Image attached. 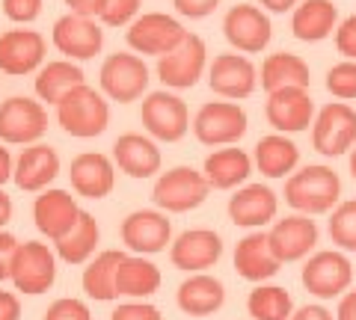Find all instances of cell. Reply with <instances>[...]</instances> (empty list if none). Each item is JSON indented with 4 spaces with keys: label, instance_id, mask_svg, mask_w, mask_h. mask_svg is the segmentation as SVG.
Listing matches in <instances>:
<instances>
[{
    "label": "cell",
    "instance_id": "obj_1",
    "mask_svg": "<svg viewBox=\"0 0 356 320\" xmlns=\"http://www.w3.org/2000/svg\"><path fill=\"white\" fill-rule=\"evenodd\" d=\"M341 181L327 167H306L285 184V202L303 214H327L339 202Z\"/></svg>",
    "mask_w": 356,
    "mask_h": 320
},
{
    "label": "cell",
    "instance_id": "obj_2",
    "mask_svg": "<svg viewBox=\"0 0 356 320\" xmlns=\"http://www.w3.org/2000/svg\"><path fill=\"white\" fill-rule=\"evenodd\" d=\"M57 119L72 137L89 140V137L104 134L110 110H107V101H102V95L83 83L63 95V101L57 104Z\"/></svg>",
    "mask_w": 356,
    "mask_h": 320
},
{
    "label": "cell",
    "instance_id": "obj_3",
    "mask_svg": "<svg viewBox=\"0 0 356 320\" xmlns=\"http://www.w3.org/2000/svg\"><path fill=\"white\" fill-rule=\"evenodd\" d=\"M208 190H211V184L205 175H199L191 167H175L158 178L152 199L163 211L184 214V211H193V208L202 205L208 199Z\"/></svg>",
    "mask_w": 356,
    "mask_h": 320
},
{
    "label": "cell",
    "instance_id": "obj_4",
    "mask_svg": "<svg viewBox=\"0 0 356 320\" xmlns=\"http://www.w3.org/2000/svg\"><path fill=\"white\" fill-rule=\"evenodd\" d=\"M196 140L205 146H226V142H238L247 134V113L238 104L229 101H211L196 113Z\"/></svg>",
    "mask_w": 356,
    "mask_h": 320
},
{
    "label": "cell",
    "instance_id": "obj_5",
    "mask_svg": "<svg viewBox=\"0 0 356 320\" xmlns=\"http://www.w3.org/2000/svg\"><path fill=\"white\" fill-rule=\"evenodd\" d=\"M9 279L21 294H44L57 279L54 252L44 244H18Z\"/></svg>",
    "mask_w": 356,
    "mask_h": 320
},
{
    "label": "cell",
    "instance_id": "obj_6",
    "mask_svg": "<svg viewBox=\"0 0 356 320\" xmlns=\"http://www.w3.org/2000/svg\"><path fill=\"white\" fill-rule=\"evenodd\" d=\"M184 39H187L184 27L163 12L143 15V18L134 21L131 30H128V45L140 53H154V57L172 53Z\"/></svg>",
    "mask_w": 356,
    "mask_h": 320
},
{
    "label": "cell",
    "instance_id": "obj_7",
    "mask_svg": "<svg viewBox=\"0 0 356 320\" xmlns=\"http://www.w3.org/2000/svg\"><path fill=\"white\" fill-rule=\"evenodd\" d=\"M312 142L324 158H339L356 142V113L341 104L332 101L318 113L315 130H312Z\"/></svg>",
    "mask_w": 356,
    "mask_h": 320
},
{
    "label": "cell",
    "instance_id": "obj_8",
    "mask_svg": "<svg viewBox=\"0 0 356 320\" xmlns=\"http://www.w3.org/2000/svg\"><path fill=\"white\" fill-rule=\"evenodd\" d=\"M102 86L119 104L137 101L149 86V69L134 53H113L102 65Z\"/></svg>",
    "mask_w": 356,
    "mask_h": 320
},
{
    "label": "cell",
    "instance_id": "obj_9",
    "mask_svg": "<svg viewBox=\"0 0 356 320\" xmlns=\"http://www.w3.org/2000/svg\"><path fill=\"white\" fill-rule=\"evenodd\" d=\"M143 125L152 137L175 142L187 134V125H191V116H187V104L181 98H175L170 92H152L146 101H143Z\"/></svg>",
    "mask_w": 356,
    "mask_h": 320
},
{
    "label": "cell",
    "instance_id": "obj_10",
    "mask_svg": "<svg viewBox=\"0 0 356 320\" xmlns=\"http://www.w3.org/2000/svg\"><path fill=\"white\" fill-rule=\"evenodd\" d=\"M353 279L350 261L341 252H318L312 255L303 267V285L309 294L321 296V300H332L341 291H348V285Z\"/></svg>",
    "mask_w": 356,
    "mask_h": 320
},
{
    "label": "cell",
    "instance_id": "obj_11",
    "mask_svg": "<svg viewBox=\"0 0 356 320\" xmlns=\"http://www.w3.org/2000/svg\"><path fill=\"white\" fill-rule=\"evenodd\" d=\"M48 130V113L39 101L9 98L0 104V140L3 142H36Z\"/></svg>",
    "mask_w": 356,
    "mask_h": 320
},
{
    "label": "cell",
    "instance_id": "obj_12",
    "mask_svg": "<svg viewBox=\"0 0 356 320\" xmlns=\"http://www.w3.org/2000/svg\"><path fill=\"white\" fill-rule=\"evenodd\" d=\"M205 69V42L199 36H187L181 45L172 53H166L158 62V74L166 86H175V90H191L199 81V74Z\"/></svg>",
    "mask_w": 356,
    "mask_h": 320
},
{
    "label": "cell",
    "instance_id": "obj_13",
    "mask_svg": "<svg viewBox=\"0 0 356 320\" xmlns=\"http://www.w3.org/2000/svg\"><path fill=\"white\" fill-rule=\"evenodd\" d=\"M315 244H318V226L309 217H285L267 235V246H270L273 258L280 264L300 261L303 255H309V249Z\"/></svg>",
    "mask_w": 356,
    "mask_h": 320
},
{
    "label": "cell",
    "instance_id": "obj_14",
    "mask_svg": "<svg viewBox=\"0 0 356 320\" xmlns=\"http://www.w3.org/2000/svg\"><path fill=\"white\" fill-rule=\"evenodd\" d=\"M33 219H36V228L42 235H48L57 244L77 226L81 208H77V202L65 190H48L33 205Z\"/></svg>",
    "mask_w": 356,
    "mask_h": 320
},
{
    "label": "cell",
    "instance_id": "obj_15",
    "mask_svg": "<svg viewBox=\"0 0 356 320\" xmlns=\"http://www.w3.org/2000/svg\"><path fill=\"white\" fill-rule=\"evenodd\" d=\"M222 30H226V39L243 53H259L267 42H270V21L261 9L238 3L222 21Z\"/></svg>",
    "mask_w": 356,
    "mask_h": 320
},
{
    "label": "cell",
    "instance_id": "obj_16",
    "mask_svg": "<svg viewBox=\"0 0 356 320\" xmlns=\"http://www.w3.org/2000/svg\"><path fill=\"white\" fill-rule=\"evenodd\" d=\"M170 235H172L170 219L158 211H134L122 223V240H125L128 249L140 252V255H152V252L166 249Z\"/></svg>",
    "mask_w": 356,
    "mask_h": 320
},
{
    "label": "cell",
    "instance_id": "obj_17",
    "mask_svg": "<svg viewBox=\"0 0 356 320\" xmlns=\"http://www.w3.org/2000/svg\"><path fill=\"white\" fill-rule=\"evenodd\" d=\"M54 45L65 57H77V60H89L95 57L104 45V36L92 18H81V15H65L54 24Z\"/></svg>",
    "mask_w": 356,
    "mask_h": 320
},
{
    "label": "cell",
    "instance_id": "obj_18",
    "mask_svg": "<svg viewBox=\"0 0 356 320\" xmlns=\"http://www.w3.org/2000/svg\"><path fill=\"white\" fill-rule=\"evenodd\" d=\"M312 116H315V104L306 90H280L270 92L267 98V122L276 130H285V134H294V130H306Z\"/></svg>",
    "mask_w": 356,
    "mask_h": 320
},
{
    "label": "cell",
    "instance_id": "obj_19",
    "mask_svg": "<svg viewBox=\"0 0 356 320\" xmlns=\"http://www.w3.org/2000/svg\"><path fill=\"white\" fill-rule=\"evenodd\" d=\"M44 57V39L33 30H9L0 36V71L27 74Z\"/></svg>",
    "mask_w": 356,
    "mask_h": 320
},
{
    "label": "cell",
    "instance_id": "obj_20",
    "mask_svg": "<svg viewBox=\"0 0 356 320\" xmlns=\"http://www.w3.org/2000/svg\"><path fill=\"white\" fill-rule=\"evenodd\" d=\"M222 255V240L208 228H193L184 231L172 244L170 258L178 270H205L214 267L217 258Z\"/></svg>",
    "mask_w": 356,
    "mask_h": 320
},
{
    "label": "cell",
    "instance_id": "obj_21",
    "mask_svg": "<svg viewBox=\"0 0 356 320\" xmlns=\"http://www.w3.org/2000/svg\"><path fill=\"white\" fill-rule=\"evenodd\" d=\"M229 217L241 228H261L276 217V196L270 187L250 184L229 199Z\"/></svg>",
    "mask_w": 356,
    "mask_h": 320
},
{
    "label": "cell",
    "instance_id": "obj_22",
    "mask_svg": "<svg viewBox=\"0 0 356 320\" xmlns=\"http://www.w3.org/2000/svg\"><path fill=\"white\" fill-rule=\"evenodd\" d=\"M211 90L222 98H247L255 90V69L247 57L220 53L211 65Z\"/></svg>",
    "mask_w": 356,
    "mask_h": 320
},
{
    "label": "cell",
    "instance_id": "obj_23",
    "mask_svg": "<svg viewBox=\"0 0 356 320\" xmlns=\"http://www.w3.org/2000/svg\"><path fill=\"white\" fill-rule=\"evenodd\" d=\"M57 172H60L57 151H54L51 146H42V142H36V146L24 149V154L18 158L13 178H15V184L21 187V190L36 193V190H44V187L57 178Z\"/></svg>",
    "mask_w": 356,
    "mask_h": 320
},
{
    "label": "cell",
    "instance_id": "obj_24",
    "mask_svg": "<svg viewBox=\"0 0 356 320\" xmlns=\"http://www.w3.org/2000/svg\"><path fill=\"white\" fill-rule=\"evenodd\" d=\"M72 187L86 199H104L113 190V163L104 154H77L72 160Z\"/></svg>",
    "mask_w": 356,
    "mask_h": 320
},
{
    "label": "cell",
    "instance_id": "obj_25",
    "mask_svg": "<svg viewBox=\"0 0 356 320\" xmlns=\"http://www.w3.org/2000/svg\"><path fill=\"white\" fill-rule=\"evenodd\" d=\"M113 160L116 167L131 175V178H149L161 169V151L154 149V142L140 137V134H125L116 140L113 146Z\"/></svg>",
    "mask_w": 356,
    "mask_h": 320
},
{
    "label": "cell",
    "instance_id": "obj_26",
    "mask_svg": "<svg viewBox=\"0 0 356 320\" xmlns=\"http://www.w3.org/2000/svg\"><path fill=\"white\" fill-rule=\"evenodd\" d=\"M235 270L250 282H264L280 273V261L273 258L270 246H267V235L255 231V235L243 237L235 249Z\"/></svg>",
    "mask_w": 356,
    "mask_h": 320
},
{
    "label": "cell",
    "instance_id": "obj_27",
    "mask_svg": "<svg viewBox=\"0 0 356 320\" xmlns=\"http://www.w3.org/2000/svg\"><path fill=\"white\" fill-rule=\"evenodd\" d=\"M261 86L264 92H280V90H309V65L297 53H270L261 65Z\"/></svg>",
    "mask_w": 356,
    "mask_h": 320
},
{
    "label": "cell",
    "instance_id": "obj_28",
    "mask_svg": "<svg viewBox=\"0 0 356 320\" xmlns=\"http://www.w3.org/2000/svg\"><path fill=\"white\" fill-rule=\"evenodd\" d=\"M336 3L332 0H303L291 18V30L303 42H321L327 39L336 27Z\"/></svg>",
    "mask_w": 356,
    "mask_h": 320
},
{
    "label": "cell",
    "instance_id": "obj_29",
    "mask_svg": "<svg viewBox=\"0 0 356 320\" xmlns=\"http://www.w3.org/2000/svg\"><path fill=\"white\" fill-rule=\"evenodd\" d=\"M222 300H226V291H222V285L214 276H193L178 288V305L191 317L214 314L222 305Z\"/></svg>",
    "mask_w": 356,
    "mask_h": 320
},
{
    "label": "cell",
    "instance_id": "obj_30",
    "mask_svg": "<svg viewBox=\"0 0 356 320\" xmlns=\"http://www.w3.org/2000/svg\"><path fill=\"white\" fill-rule=\"evenodd\" d=\"M128 255L119 249H107L102 252L89 267L83 270V291L92 296V300H102V303H110L116 300L119 291H116V270L119 264L125 261Z\"/></svg>",
    "mask_w": 356,
    "mask_h": 320
},
{
    "label": "cell",
    "instance_id": "obj_31",
    "mask_svg": "<svg viewBox=\"0 0 356 320\" xmlns=\"http://www.w3.org/2000/svg\"><path fill=\"white\" fill-rule=\"evenodd\" d=\"M250 175V158L241 149H222L208 154L205 160V178L217 190H232Z\"/></svg>",
    "mask_w": 356,
    "mask_h": 320
},
{
    "label": "cell",
    "instance_id": "obj_32",
    "mask_svg": "<svg viewBox=\"0 0 356 320\" xmlns=\"http://www.w3.org/2000/svg\"><path fill=\"white\" fill-rule=\"evenodd\" d=\"M161 288V270L143 255L125 258L116 270V291L125 296H149Z\"/></svg>",
    "mask_w": 356,
    "mask_h": 320
},
{
    "label": "cell",
    "instance_id": "obj_33",
    "mask_svg": "<svg viewBox=\"0 0 356 320\" xmlns=\"http://www.w3.org/2000/svg\"><path fill=\"white\" fill-rule=\"evenodd\" d=\"M297 158H300L297 146L280 134L264 137L259 146H255V163H259V169L267 178H285V175L297 167Z\"/></svg>",
    "mask_w": 356,
    "mask_h": 320
},
{
    "label": "cell",
    "instance_id": "obj_34",
    "mask_svg": "<svg viewBox=\"0 0 356 320\" xmlns=\"http://www.w3.org/2000/svg\"><path fill=\"white\" fill-rule=\"evenodd\" d=\"M77 86H83V71L72 62H63V60L48 62L36 77V92H39L42 101H48V104H60L63 95L77 90Z\"/></svg>",
    "mask_w": 356,
    "mask_h": 320
},
{
    "label": "cell",
    "instance_id": "obj_35",
    "mask_svg": "<svg viewBox=\"0 0 356 320\" xmlns=\"http://www.w3.org/2000/svg\"><path fill=\"white\" fill-rule=\"evenodd\" d=\"M95 246H98V223H95V217L86 211H81V219H77V226L69 235L57 240L60 258L69 264H83L95 252Z\"/></svg>",
    "mask_w": 356,
    "mask_h": 320
},
{
    "label": "cell",
    "instance_id": "obj_36",
    "mask_svg": "<svg viewBox=\"0 0 356 320\" xmlns=\"http://www.w3.org/2000/svg\"><path fill=\"white\" fill-rule=\"evenodd\" d=\"M250 314L252 320H291V296H288L285 288H276V285H270V288H255L250 294Z\"/></svg>",
    "mask_w": 356,
    "mask_h": 320
},
{
    "label": "cell",
    "instance_id": "obj_37",
    "mask_svg": "<svg viewBox=\"0 0 356 320\" xmlns=\"http://www.w3.org/2000/svg\"><path fill=\"white\" fill-rule=\"evenodd\" d=\"M330 237H332V244H339L341 249H356V199L339 205L336 211H332Z\"/></svg>",
    "mask_w": 356,
    "mask_h": 320
},
{
    "label": "cell",
    "instance_id": "obj_38",
    "mask_svg": "<svg viewBox=\"0 0 356 320\" xmlns=\"http://www.w3.org/2000/svg\"><path fill=\"white\" fill-rule=\"evenodd\" d=\"M327 90L336 98H356V62H339L327 74Z\"/></svg>",
    "mask_w": 356,
    "mask_h": 320
},
{
    "label": "cell",
    "instance_id": "obj_39",
    "mask_svg": "<svg viewBox=\"0 0 356 320\" xmlns=\"http://www.w3.org/2000/svg\"><path fill=\"white\" fill-rule=\"evenodd\" d=\"M137 9H140V0H110L102 21L110 24V27H122V24H128V21L137 15Z\"/></svg>",
    "mask_w": 356,
    "mask_h": 320
},
{
    "label": "cell",
    "instance_id": "obj_40",
    "mask_svg": "<svg viewBox=\"0 0 356 320\" xmlns=\"http://www.w3.org/2000/svg\"><path fill=\"white\" fill-rule=\"evenodd\" d=\"M44 320H92V317H89V308L81 300H57L48 308Z\"/></svg>",
    "mask_w": 356,
    "mask_h": 320
},
{
    "label": "cell",
    "instance_id": "obj_41",
    "mask_svg": "<svg viewBox=\"0 0 356 320\" xmlns=\"http://www.w3.org/2000/svg\"><path fill=\"white\" fill-rule=\"evenodd\" d=\"M110 320H161V312L146 303H125L116 308Z\"/></svg>",
    "mask_w": 356,
    "mask_h": 320
},
{
    "label": "cell",
    "instance_id": "obj_42",
    "mask_svg": "<svg viewBox=\"0 0 356 320\" xmlns=\"http://www.w3.org/2000/svg\"><path fill=\"white\" fill-rule=\"evenodd\" d=\"M3 12L13 21H33L42 12V0H3Z\"/></svg>",
    "mask_w": 356,
    "mask_h": 320
},
{
    "label": "cell",
    "instance_id": "obj_43",
    "mask_svg": "<svg viewBox=\"0 0 356 320\" xmlns=\"http://www.w3.org/2000/svg\"><path fill=\"white\" fill-rule=\"evenodd\" d=\"M336 45H339V51L344 53V57L356 60V15H350V18L339 27V33H336Z\"/></svg>",
    "mask_w": 356,
    "mask_h": 320
},
{
    "label": "cell",
    "instance_id": "obj_44",
    "mask_svg": "<svg viewBox=\"0 0 356 320\" xmlns=\"http://www.w3.org/2000/svg\"><path fill=\"white\" fill-rule=\"evenodd\" d=\"M15 249H18V240L9 231H0V282L9 279V273H13Z\"/></svg>",
    "mask_w": 356,
    "mask_h": 320
},
{
    "label": "cell",
    "instance_id": "obj_45",
    "mask_svg": "<svg viewBox=\"0 0 356 320\" xmlns=\"http://www.w3.org/2000/svg\"><path fill=\"white\" fill-rule=\"evenodd\" d=\"M220 0H175V9L187 18H205L217 9Z\"/></svg>",
    "mask_w": 356,
    "mask_h": 320
},
{
    "label": "cell",
    "instance_id": "obj_46",
    "mask_svg": "<svg viewBox=\"0 0 356 320\" xmlns=\"http://www.w3.org/2000/svg\"><path fill=\"white\" fill-rule=\"evenodd\" d=\"M65 3L72 6L74 15H81V18H95V15H104V9H107L110 0H65Z\"/></svg>",
    "mask_w": 356,
    "mask_h": 320
},
{
    "label": "cell",
    "instance_id": "obj_47",
    "mask_svg": "<svg viewBox=\"0 0 356 320\" xmlns=\"http://www.w3.org/2000/svg\"><path fill=\"white\" fill-rule=\"evenodd\" d=\"M21 317V303L15 294L0 291V320H18Z\"/></svg>",
    "mask_w": 356,
    "mask_h": 320
},
{
    "label": "cell",
    "instance_id": "obj_48",
    "mask_svg": "<svg viewBox=\"0 0 356 320\" xmlns=\"http://www.w3.org/2000/svg\"><path fill=\"white\" fill-rule=\"evenodd\" d=\"M291 320H332V314L321 305H303L300 312L291 314Z\"/></svg>",
    "mask_w": 356,
    "mask_h": 320
},
{
    "label": "cell",
    "instance_id": "obj_49",
    "mask_svg": "<svg viewBox=\"0 0 356 320\" xmlns=\"http://www.w3.org/2000/svg\"><path fill=\"white\" fill-rule=\"evenodd\" d=\"M336 320H356V291H350V294L339 303V314H336Z\"/></svg>",
    "mask_w": 356,
    "mask_h": 320
},
{
    "label": "cell",
    "instance_id": "obj_50",
    "mask_svg": "<svg viewBox=\"0 0 356 320\" xmlns=\"http://www.w3.org/2000/svg\"><path fill=\"white\" fill-rule=\"evenodd\" d=\"M13 158H9V151L6 149H0V187H3L9 178H13Z\"/></svg>",
    "mask_w": 356,
    "mask_h": 320
},
{
    "label": "cell",
    "instance_id": "obj_51",
    "mask_svg": "<svg viewBox=\"0 0 356 320\" xmlns=\"http://www.w3.org/2000/svg\"><path fill=\"white\" fill-rule=\"evenodd\" d=\"M9 217H13V202H9V196L0 190V226H6Z\"/></svg>",
    "mask_w": 356,
    "mask_h": 320
},
{
    "label": "cell",
    "instance_id": "obj_52",
    "mask_svg": "<svg viewBox=\"0 0 356 320\" xmlns=\"http://www.w3.org/2000/svg\"><path fill=\"white\" fill-rule=\"evenodd\" d=\"M297 0H261V6L273 9V12H285V9H291Z\"/></svg>",
    "mask_w": 356,
    "mask_h": 320
},
{
    "label": "cell",
    "instance_id": "obj_53",
    "mask_svg": "<svg viewBox=\"0 0 356 320\" xmlns=\"http://www.w3.org/2000/svg\"><path fill=\"white\" fill-rule=\"evenodd\" d=\"M350 175H353V181H356V149H353V154H350Z\"/></svg>",
    "mask_w": 356,
    "mask_h": 320
}]
</instances>
